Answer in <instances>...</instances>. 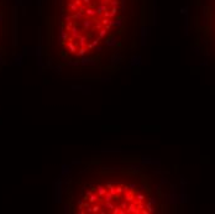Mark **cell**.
Here are the masks:
<instances>
[{"label": "cell", "instance_id": "6da1fadb", "mask_svg": "<svg viewBox=\"0 0 215 214\" xmlns=\"http://www.w3.org/2000/svg\"><path fill=\"white\" fill-rule=\"evenodd\" d=\"M54 4L61 43L83 56L135 29L142 17L145 0H56Z\"/></svg>", "mask_w": 215, "mask_h": 214}, {"label": "cell", "instance_id": "7a4b0ae2", "mask_svg": "<svg viewBox=\"0 0 215 214\" xmlns=\"http://www.w3.org/2000/svg\"><path fill=\"white\" fill-rule=\"evenodd\" d=\"M82 213H148L151 198L142 189L124 182L97 184L79 202Z\"/></svg>", "mask_w": 215, "mask_h": 214}]
</instances>
